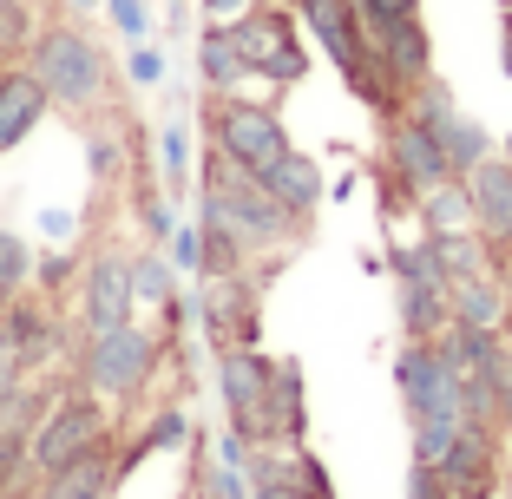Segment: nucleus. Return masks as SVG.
<instances>
[{"label":"nucleus","instance_id":"1","mask_svg":"<svg viewBox=\"0 0 512 499\" xmlns=\"http://www.w3.org/2000/svg\"><path fill=\"white\" fill-rule=\"evenodd\" d=\"M211 217H217V230L250 237V243H276L289 230V211L270 197V184L256 178V171H243V165H230V178L211 191Z\"/></svg>","mask_w":512,"mask_h":499},{"label":"nucleus","instance_id":"2","mask_svg":"<svg viewBox=\"0 0 512 499\" xmlns=\"http://www.w3.org/2000/svg\"><path fill=\"white\" fill-rule=\"evenodd\" d=\"M33 79H40L53 99H66V106H86V99H99V86H106V66H99L92 40L53 27L40 46H33Z\"/></svg>","mask_w":512,"mask_h":499},{"label":"nucleus","instance_id":"3","mask_svg":"<svg viewBox=\"0 0 512 499\" xmlns=\"http://www.w3.org/2000/svg\"><path fill=\"white\" fill-rule=\"evenodd\" d=\"M106 440V414H99V401H66V408H53L40 421V434L27 440V460L33 467H66V460H79L86 447H99Z\"/></svg>","mask_w":512,"mask_h":499},{"label":"nucleus","instance_id":"4","mask_svg":"<svg viewBox=\"0 0 512 499\" xmlns=\"http://www.w3.org/2000/svg\"><path fill=\"white\" fill-rule=\"evenodd\" d=\"M217 138H224V158H230V165L256 171V178H263L276 158H289L283 125H276L270 112H256V106H230V112H224V125H217Z\"/></svg>","mask_w":512,"mask_h":499},{"label":"nucleus","instance_id":"5","mask_svg":"<svg viewBox=\"0 0 512 499\" xmlns=\"http://www.w3.org/2000/svg\"><path fill=\"white\" fill-rule=\"evenodd\" d=\"M230 40H237V53H243V66H250V73H270V79H296L302 73L296 33H289V20H276V14L237 20V27H230Z\"/></svg>","mask_w":512,"mask_h":499},{"label":"nucleus","instance_id":"6","mask_svg":"<svg viewBox=\"0 0 512 499\" xmlns=\"http://www.w3.org/2000/svg\"><path fill=\"white\" fill-rule=\"evenodd\" d=\"M151 368V335L138 329H106L92 348V388L99 394H132Z\"/></svg>","mask_w":512,"mask_h":499},{"label":"nucleus","instance_id":"7","mask_svg":"<svg viewBox=\"0 0 512 499\" xmlns=\"http://www.w3.org/2000/svg\"><path fill=\"white\" fill-rule=\"evenodd\" d=\"M394 165H401V178L414 184V191H440V184L453 178V158H447V145H440V138L427 132L421 119H407L401 132H394Z\"/></svg>","mask_w":512,"mask_h":499},{"label":"nucleus","instance_id":"8","mask_svg":"<svg viewBox=\"0 0 512 499\" xmlns=\"http://www.w3.org/2000/svg\"><path fill=\"white\" fill-rule=\"evenodd\" d=\"M224 401L237 414V427L263 421V408H270V368L256 362L250 348H230L224 355Z\"/></svg>","mask_w":512,"mask_h":499},{"label":"nucleus","instance_id":"9","mask_svg":"<svg viewBox=\"0 0 512 499\" xmlns=\"http://www.w3.org/2000/svg\"><path fill=\"white\" fill-rule=\"evenodd\" d=\"M40 112H46V86L33 73H7L0 79V152L20 145V138L40 125Z\"/></svg>","mask_w":512,"mask_h":499},{"label":"nucleus","instance_id":"10","mask_svg":"<svg viewBox=\"0 0 512 499\" xmlns=\"http://www.w3.org/2000/svg\"><path fill=\"white\" fill-rule=\"evenodd\" d=\"M125 309H132V270H125V263H99L92 283H86V322H92V335L125 329Z\"/></svg>","mask_w":512,"mask_h":499},{"label":"nucleus","instance_id":"11","mask_svg":"<svg viewBox=\"0 0 512 499\" xmlns=\"http://www.w3.org/2000/svg\"><path fill=\"white\" fill-rule=\"evenodd\" d=\"M106 486H112V460H106V440H99V447H86L79 460L53 467L46 499H106Z\"/></svg>","mask_w":512,"mask_h":499},{"label":"nucleus","instance_id":"12","mask_svg":"<svg viewBox=\"0 0 512 499\" xmlns=\"http://www.w3.org/2000/svg\"><path fill=\"white\" fill-rule=\"evenodd\" d=\"M421 125L440 138V145H447V158H453V165H473V158L486 152V138L473 132V119H460V112H453V99H447V92H427Z\"/></svg>","mask_w":512,"mask_h":499},{"label":"nucleus","instance_id":"13","mask_svg":"<svg viewBox=\"0 0 512 499\" xmlns=\"http://www.w3.org/2000/svg\"><path fill=\"white\" fill-rule=\"evenodd\" d=\"M473 211H480L486 237L512 243V171L506 165H480L473 171Z\"/></svg>","mask_w":512,"mask_h":499},{"label":"nucleus","instance_id":"14","mask_svg":"<svg viewBox=\"0 0 512 499\" xmlns=\"http://www.w3.org/2000/svg\"><path fill=\"white\" fill-rule=\"evenodd\" d=\"M309 27H316V40L335 53V66L362 86V40H355V27H348L342 0H316V7H309Z\"/></svg>","mask_w":512,"mask_h":499},{"label":"nucleus","instance_id":"15","mask_svg":"<svg viewBox=\"0 0 512 499\" xmlns=\"http://www.w3.org/2000/svg\"><path fill=\"white\" fill-rule=\"evenodd\" d=\"M427 257H434V270L447 276V283H473V276H480V243H473L467 230H434Z\"/></svg>","mask_w":512,"mask_h":499},{"label":"nucleus","instance_id":"16","mask_svg":"<svg viewBox=\"0 0 512 499\" xmlns=\"http://www.w3.org/2000/svg\"><path fill=\"white\" fill-rule=\"evenodd\" d=\"M263 184H270V197L283 204V211L316 204V165H309V158H276V165L263 171Z\"/></svg>","mask_w":512,"mask_h":499},{"label":"nucleus","instance_id":"17","mask_svg":"<svg viewBox=\"0 0 512 499\" xmlns=\"http://www.w3.org/2000/svg\"><path fill=\"white\" fill-rule=\"evenodd\" d=\"M0 342L14 348L20 362H33V355H46V342H53V322H46L40 309H7L0 303Z\"/></svg>","mask_w":512,"mask_h":499},{"label":"nucleus","instance_id":"18","mask_svg":"<svg viewBox=\"0 0 512 499\" xmlns=\"http://www.w3.org/2000/svg\"><path fill=\"white\" fill-rule=\"evenodd\" d=\"M375 33L388 40V73H401V79H407V73H421L427 46H421V27H414V20H407V14H401V20H381Z\"/></svg>","mask_w":512,"mask_h":499},{"label":"nucleus","instance_id":"19","mask_svg":"<svg viewBox=\"0 0 512 499\" xmlns=\"http://www.w3.org/2000/svg\"><path fill=\"white\" fill-rule=\"evenodd\" d=\"M197 66H204V79H217V86H230V79H243L250 66H243L237 40H230V27L204 33V46H197Z\"/></svg>","mask_w":512,"mask_h":499},{"label":"nucleus","instance_id":"20","mask_svg":"<svg viewBox=\"0 0 512 499\" xmlns=\"http://www.w3.org/2000/svg\"><path fill=\"white\" fill-rule=\"evenodd\" d=\"M493 309H499V296L480 283V276H473V283H460V322H467V329H486V322H493Z\"/></svg>","mask_w":512,"mask_h":499},{"label":"nucleus","instance_id":"21","mask_svg":"<svg viewBox=\"0 0 512 499\" xmlns=\"http://www.w3.org/2000/svg\"><path fill=\"white\" fill-rule=\"evenodd\" d=\"M132 296H151V303H165V296H171V270H165L158 257L132 263Z\"/></svg>","mask_w":512,"mask_h":499},{"label":"nucleus","instance_id":"22","mask_svg":"<svg viewBox=\"0 0 512 499\" xmlns=\"http://www.w3.org/2000/svg\"><path fill=\"white\" fill-rule=\"evenodd\" d=\"M467 211H473V197L447 191V184H440V191H434V204H427V217H434V230H453V224H467Z\"/></svg>","mask_w":512,"mask_h":499},{"label":"nucleus","instance_id":"23","mask_svg":"<svg viewBox=\"0 0 512 499\" xmlns=\"http://www.w3.org/2000/svg\"><path fill=\"white\" fill-rule=\"evenodd\" d=\"M27 40V7L20 0H0V53H14Z\"/></svg>","mask_w":512,"mask_h":499},{"label":"nucleus","instance_id":"24","mask_svg":"<svg viewBox=\"0 0 512 499\" xmlns=\"http://www.w3.org/2000/svg\"><path fill=\"white\" fill-rule=\"evenodd\" d=\"M20 276H27V250H20V237H7V230H0V283L14 289Z\"/></svg>","mask_w":512,"mask_h":499},{"label":"nucleus","instance_id":"25","mask_svg":"<svg viewBox=\"0 0 512 499\" xmlns=\"http://www.w3.org/2000/svg\"><path fill=\"white\" fill-rule=\"evenodd\" d=\"M132 79L158 86V79H165V53H151V46H138V53H132Z\"/></svg>","mask_w":512,"mask_h":499},{"label":"nucleus","instance_id":"26","mask_svg":"<svg viewBox=\"0 0 512 499\" xmlns=\"http://www.w3.org/2000/svg\"><path fill=\"white\" fill-rule=\"evenodd\" d=\"M355 7H362V14L375 20V27H381V20H401V14H414V0H355Z\"/></svg>","mask_w":512,"mask_h":499},{"label":"nucleus","instance_id":"27","mask_svg":"<svg viewBox=\"0 0 512 499\" xmlns=\"http://www.w3.org/2000/svg\"><path fill=\"white\" fill-rule=\"evenodd\" d=\"M20 368H27V362H20L14 348L0 342V401H14V381H20Z\"/></svg>","mask_w":512,"mask_h":499},{"label":"nucleus","instance_id":"28","mask_svg":"<svg viewBox=\"0 0 512 499\" xmlns=\"http://www.w3.org/2000/svg\"><path fill=\"white\" fill-rule=\"evenodd\" d=\"M112 20L125 33H145V0H112Z\"/></svg>","mask_w":512,"mask_h":499},{"label":"nucleus","instance_id":"29","mask_svg":"<svg viewBox=\"0 0 512 499\" xmlns=\"http://www.w3.org/2000/svg\"><path fill=\"white\" fill-rule=\"evenodd\" d=\"M440 493H447V480L434 467H414V499H440Z\"/></svg>","mask_w":512,"mask_h":499},{"label":"nucleus","instance_id":"30","mask_svg":"<svg viewBox=\"0 0 512 499\" xmlns=\"http://www.w3.org/2000/svg\"><path fill=\"white\" fill-rule=\"evenodd\" d=\"M178 434H184V421H178V414H165V421L151 427V447H178Z\"/></svg>","mask_w":512,"mask_h":499},{"label":"nucleus","instance_id":"31","mask_svg":"<svg viewBox=\"0 0 512 499\" xmlns=\"http://www.w3.org/2000/svg\"><path fill=\"white\" fill-rule=\"evenodd\" d=\"M165 165L184 171V125H171V132H165Z\"/></svg>","mask_w":512,"mask_h":499},{"label":"nucleus","instance_id":"32","mask_svg":"<svg viewBox=\"0 0 512 499\" xmlns=\"http://www.w3.org/2000/svg\"><path fill=\"white\" fill-rule=\"evenodd\" d=\"M256 499H309V493H296V486H283V480H263V486H256Z\"/></svg>","mask_w":512,"mask_h":499},{"label":"nucleus","instance_id":"33","mask_svg":"<svg viewBox=\"0 0 512 499\" xmlns=\"http://www.w3.org/2000/svg\"><path fill=\"white\" fill-rule=\"evenodd\" d=\"M145 224H151V237H165V230H171V217H165V204H145Z\"/></svg>","mask_w":512,"mask_h":499},{"label":"nucleus","instance_id":"34","mask_svg":"<svg viewBox=\"0 0 512 499\" xmlns=\"http://www.w3.org/2000/svg\"><path fill=\"white\" fill-rule=\"evenodd\" d=\"M237 7H256V0H204V14H217V20L237 14Z\"/></svg>","mask_w":512,"mask_h":499},{"label":"nucleus","instance_id":"35","mask_svg":"<svg viewBox=\"0 0 512 499\" xmlns=\"http://www.w3.org/2000/svg\"><path fill=\"white\" fill-rule=\"evenodd\" d=\"M499 408H506V421H512V368H499Z\"/></svg>","mask_w":512,"mask_h":499},{"label":"nucleus","instance_id":"36","mask_svg":"<svg viewBox=\"0 0 512 499\" xmlns=\"http://www.w3.org/2000/svg\"><path fill=\"white\" fill-rule=\"evenodd\" d=\"M0 303H7V283H0Z\"/></svg>","mask_w":512,"mask_h":499},{"label":"nucleus","instance_id":"37","mask_svg":"<svg viewBox=\"0 0 512 499\" xmlns=\"http://www.w3.org/2000/svg\"><path fill=\"white\" fill-rule=\"evenodd\" d=\"M302 7H316V0H302Z\"/></svg>","mask_w":512,"mask_h":499}]
</instances>
